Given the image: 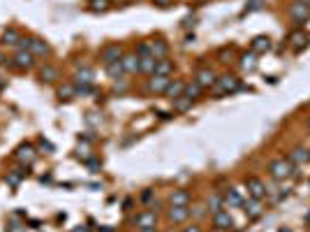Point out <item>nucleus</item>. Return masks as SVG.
I'll return each instance as SVG.
<instances>
[{
  "instance_id": "14",
  "label": "nucleus",
  "mask_w": 310,
  "mask_h": 232,
  "mask_svg": "<svg viewBox=\"0 0 310 232\" xmlns=\"http://www.w3.org/2000/svg\"><path fill=\"white\" fill-rule=\"evenodd\" d=\"M287 160L292 163V167H301V165H305V163H310V151L303 147H294L290 151V156H287Z\"/></svg>"
},
{
  "instance_id": "22",
  "label": "nucleus",
  "mask_w": 310,
  "mask_h": 232,
  "mask_svg": "<svg viewBox=\"0 0 310 232\" xmlns=\"http://www.w3.org/2000/svg\"><path fill=\"white\" fill-rule=\"evenodd\" d=\"M25 177H28V167H23V165H21V167H16V170L7 172L5 181L10 183L12 188H16V186H19V183H21V179H25Z\"/></svg>"
},
{
  "instance_id": "31",
  "label": "nucleus",
  "mask_w": 310,
  "mask_h": 232,
  "mask_svg": "<svg viewBox=\"0 0 310 232\" xmlns=\"http://www.w3.org/2000/svg\"><path fill=\"white\" fill-rule=\"evenodd\" d=\"M58 98L60 100H72V98H76V88L74 84H63L58 88Z\"/></svg>"
},
{
  "instance_id": "35",
  "label": "nucleus",
  "mask_w": 310,
  "mask_h": 232,
  "mask_svg": "<svg viewBox=\"0 0 310 232\" xmlns=\"http://www.w3.org/2000/svg\"><path fill=\"white\" fill-rule=\"evenodd\" d=\"M90 12H107L109 10V0H88Z\"/></svg>"
},
{
  "instance_id": "33",
  "label": "nucleus",
  "mask_w": 310,
  "mask_h": 232,
  "mask_svg": "<svg viewBox=\"0 0 310 232\" xmlns=\"http://www.w3.org/2000/svg\"><path fill=\"white\" fill-rule=\"evenodd\" d=\"M220 209H225V204H222V193H215V195L209 197V212L215 214V212H220Z\"/></svg>"
},
{
  "instance_id": "10",
  "label": "nucleus",
  "mask_w": 310,
  "mask_h": 232,
  "mask_svg": "<svg viewBox=\"0 0 310 232\" xmlns=\"http://www.w3.org/2000/svg\"><path fill=\"white\" fill-rule=\"evenodd\" d=\"M155 225H158V214H155L153 209H146V212L135 216V227H139V230H144V227H155Z\"/></svg>"
},
{
  "instance_id": "28",
  "label": "nucleus",
  "mask_w": 310,
  "mask_h": 232,
  "mask_svg": "<svg viewBox=\"0 0 310 232\" xmlns=\"http://www.w3.org/2000/svg\"><path fill=\"white\" fill-rule=\"evenodd\" d=\"M3 42H5V44H10V47H19L21 33L16 31V28H7V31L3 33Z\"/></svg>"
},
{
  "instance_id": "7",
  "label": "nucleus",
  "mask_w": 310,
  "mask_h": 232,
  "mask_svg": "<svg viewBox=\"0 0 310 232\" xmlns=\"http://www.w3.org/2000/svg\"><path fill=\"white\" fill-rule=\"evenodd\" d=\"M12 61H14V67H19V70L35 67V56L30 54V51H23V49H16V54L12 56Z\"/></svg>"
},
{
  "instance_id": "30",
  "label": "nucleus",
  "mask_w": 310,
  "mask_h": 232,
  "mask_svg": "<svg viewBox=\"0 0 310 232\" xmlns=\"http://www.w3.org/2000/svg\"><path fill=\"white\" fill-rule=\"evenodd\" d=\"M107 67V75H109V79H120V77L125 75V70H123V63L116 61V63H109Z\"/></svg>"
},
{
  "instance_id": "41",
  "label": "nucleus",
  "mask_w": 310,
  "mask_h": 232,
  "mask_svg": "<svg viewBox=\"0 0 310 232\" xmlns=\"http://www.w3.org/2000/svg\"><path fill=\"white\" fill-rule=\"evenodd\" d=\"M72 232H90V230H88V227H86V225H76Z\"/></svg>"
},
{
  "instance_id": "3",
  "label": "nucleus",
  "mask_w": 310,
  "mask_h": 232,
  "mask_svg": "<svg viewBox=\"0 0 310 232\" xmlns=\"http://www.w3.org/2000/svg\"><path fill=\"white\" fill-rule=\"evenodd\" d=\"M14 158H16V163L19 165H23V167H30L33 163L37 160V151H35V147L33 144H19V149L14 151Z\"/></svg>"
},
{
  "instance_id": "19",
  "label": "nucleus",
  "mask_w": 310,
  "mask_h": 232,
  "mask_svg": "<svg viewBox=\"0 0 310 232\" xmlns=\"http://www.w3.org/2000/svg\"><path fill=\"white\" fill-rule=\"evenodd\" d=\"M250 51L252 54H266V51H271V37H266V35H257L255 40L250 42Z\"/></svg>"
},
{
  "instance_id": "43",
  "label": "nucleus",
  "mask_w": 310,
  "mask_h": 232,
  "mask_svg": "<svg viewBox=\"0 0 310 232\" xmlns=\"http://www.w3.org/2000/svg\"><path fill=\"white\" fill-rule=\"evenodd\" d=\"M100 230H102V232H114V230H111V227H109V225H102V227H100Z\"/></svg>"
},
{
  "instance_id": "24",
  "label": "nucleus",
  "mask_w": 310,
  "mask_h": 232,
  "mask_svg": "<svg viewBox=\"0 0 310 232\" xmlns=\"http://www.w3.org/2000/svg\"><path fill=\"white\" fill-rule=\"evenodd\" d=\"M183 88H185V81H180V79H171V81H169V86H167L165 96L169 98V100H176V98L183 96Z\"/></svg>"
},
{
  "instance_id": "18",
  "label": "nucleus",
  "mask_w": 310,
  "mask_h": 232,
  "mask_svg": "<svg viewBox=\"0 0 310 232\" xmlns=\"http://www.w3.org/2000/svg\"><path fill=\"white\" fill-rule=\"evenodd\" d=\"M120 63H123V70H125L127 75H137V72H139V56L137 54H123Z\"/></svg>"
},
{
  "instance_id": "37",
  "label": "nucleus",
  "mask_w": 310,
  "mask_h": 232,
  "mask_svg": "<svg viewBox=\"0 0 310 232\" xmlns=\"http://www.w3.org/2000/svg\"><path fill=\"white\" fill-rule=\"evenodd\" d=\"M260 3H262V0H250V7H245V12H255V10H260Z\"/></svg>"
},
{
  "instance_id": "15",
  "label": "nucleus",
  "mask_w": 310,
  "mask_h": 232,
  "mask_svg": "<svg viewBox=\"0 0 310 232\" xmlns=\"http://www.w3.org/2000/svg\"><path fill=\"white\" fill-rule=\"evenodd\" d=\"M195 81L201 86V88H211V86H215L218 77H215V72L211 70V67H201V70H197Z\"/></svg>"
},
{
  "instance_id": "34",
  "label": "nucleus",
  "mask_w": 310,
  "mask_h": 232,
  "mask_svg": "<svg viewBox=\"0 0 310 232\" xmlns=\"http://www.w3.org/2000/svg\"><path fill=\"white\" fill-rule=\"evenodd\" d=\"M171 102H174V111H188L192 107V100L190 98H185V96L176 98V100H171Z\"/></svg>"
},
{
  "instance_id": "12",
  "label": "nucleus",
  "mask_w": 310,
  "mask_h": 232,
  "mask_svg": "<svg viewBox=\"0 0 310 232\" xmlns=\"http://www.w3.org/2000/svg\"><path fill=\"white\" fill-rule=\"evenodd\" d=\"M28 51L33 56H49L51 47H49V42L42 40V37H28Z\"/></svg>"
},
{
  "instance_id": "11",
  "label": "nucleus",
  "mask_w": 310,
  "mask_h": 232,
  "mask_svg": "<svg viewBox=\"0 0 310 232\" xmlns=\"http://www.w3.org/2000/svg\"><path fill=\"white\" fill-rule=\"evenodd\" d=\"M100 58H102V63H105V65L120 61V58H123V47H120V44H107L105 49H102Z\"/></svg>"
},
{
  "instance_id": "2",
  "label": "nucleus",
  "mask_w": 310,
  "mask_h": 232,
  "mask_svg": "<svg viewBox=\"0 0 310 232\" xmlns=\"http://www.w3.org/2000/svg\"><path fill=\"white\" fill-rule=\"evenodd\" d=\"M290 16L294 24H305L310 19V0H294L290 5Z\"/></svg>"
},
{
  "instance_id": "1",
  "label": "nucleus",
  "mask_w": 310,
  "mask_h": 232,
  "mask_svg": "<svg viewBox=\"0 0 310 232\" xmlns=\"http://www.w3.org/2000/svg\"><path fill=\"white\" fill-rule=\"evenodd\" d=\"M292 172H294V167H292V163L287 160V158H273V160L269 163V174L275 179V181H285V179H290Z\"/></svg>"
},
{
  "instance_id": "38",
  "label": "nucleus",
  "mask_w": 310,
  "mask_h": 232,
  "mask_svg": "<svg viewBox=\"0 0 310 232\" xmlns=\"http://www.w3.org/2000/svg\"><path fill=\"white\" fill-rule=\"evenodd\" d=\"M220 58H222V63H227V58H231V49H222L220 51Z\"/></svg>"
},
{
  "instance_id": "25",
  "label": "nucleus",
  "mask_w": 310,
  "mask_h": 232,
  "mask_svg": "<svg viewBox=\"0 0 310 232\" xmlns=\"http://www.w3.org/2000/svg\"><path fill=\"white\" fill-rule=\"evenodd\" d=\"M153 75H162V77L174 75V61H167V58H158Z\"/></svg>"
},
{
  "instance_id": "23",
  "label": "nucleus",
  "mask_w": 310,
  "mask_h": 232,
  "mask_svg": "<svg viewBox=\"0 0 310 232\" xmlns=\"http://www.w3.org/2000/svg\"><path fill=\"white\" fill-rule=\"evenodd\" d=\"M150 54H153V58H167V54H169V44H167L165 40H150Z\"/></svg>"
},
{
  "instance_id": "6",
  "label": "nucleus",
  "mask_w": 310,
  "mask_h": 232,
  "mask_svg": "<svg viewBox=\"0 0 310 232\" xmlns=\"http://www.w3.org/2000/svg\"><path fill=\"white\" fill-rule=\"evenodd\" d=\"M243 202H245V197L241 195L239 188H229V191L222 193V204H225V209H239V207H243Z\"/></svg>"
},
{
  "instance_id": "42",
  "label": "nucleus",
  "mask_w": 310,
  "mask_h": 232,
  "mask_svg": "<svg viewBox=\"0 0 310 232\" xmlns=\"http://www.w3.org/2000/svg\"><path fill=\"white\" fill-rule=\"evenodd\" d=\"M139 232H158V227H144V230H139Z\"/></svg>"
},
{
  "instance_id": "32",
  "label": "nucleus",
  "mask_w": 310,
  "mask_h": 232,
  "mask_svg": "<svg viewBox=\"0 0 310 232\" xmlns=\"http://www.w3.org/2000/svg\"><path fill=\"white\" fill-rule=\"evenodd\" d=\"M40 79L46 81V84H51V81L58 79V70H56V67H51V65H44L40 70Z\"/></svg>"
},
{
  "instance_id": "46",
  "label": "nucleus",
  "mask_w": 310,
  "mask_h": 232,
  "mask_svg": "<svg viewBox=\"0 0 310 232\" xmlns=\"http://www.w3.org/2000/svg\"><path fill=\"white\" fill-rule=\"evenodd\" d=\"M195 3H204V0H195Z\"/></svg>"
},
{
  "instance_id": "39",
  "label": "nucleus",
  "mask_w": 310,
  "mask_h": 232,
  "mask_svg": "<svg viewBox=\"0 0 310 232\" xmlns=\"http://www.w3.org/2000/svg\"><path fill=\"white\" fill-rule=\"evenodd\" d=\"M153 3H155L158 7H169L171 3H174V0H153Z\"/></svg>"
},
{
  "instance_id": "36",
  "label": "nucleus",
  "mask_w": 310,
  "mask_h": 232,
  "mask_svg": "<svg viewBox=\"0 0 310 232\" xmlns=\"http://www.w3.org/2000/svg\"><path fill=\"white\" fill-rule=\"evenodd\" d=\"M139 58H144V56H153L150 54V44L148 42H139V47H137V51H135Z\"/></svg>"
},
{
  "instance_id": "16",
  "label": "nucleus",
  "mask_w": 310,
  "mask_h": 232,
  "mask_svg": "<svg viewBox=\"0 0 310 232\" xmlns=\"http://www.w3.org/2000/svg\"><path fill=\"white\" fill-rule=\"evenodd\" d=\"M169 204H176V207H188L190 204V193L185 188H176V191L169 193Z\"/></svg>"
},
{
  "instance_id": "26",
  "label": "nucleus",
  "mask_w": 310,
  "mask_h": 232,
  "mask_svg": "<svg viewBox=\"0 0 310 232\" xmlns=\"http://www.w3.org/2000/svg\"><path fill=\"white\" fill-rule=\"evenodd\" d=\"M239 65H241V70H248V72H252L257 67V54H248V51H245V54H241V58H239Z\"/></svg>"
},
{
  "instance_id": "4",
  "label": "nucleus",
  "mask_w": 310,
  "mask_h": 232,
  "mask_svg": "<svg viewBox=\"0 0 310 232\" xmlns=\"http://www.w3.org/2000/svg\"><path fill=\"white\" fill-rule=\"evenodd\" d=\"M215 88H218V93H222V96H227V93H236L241 88V79L236 75H222V77H218V81H215Z\"/></svg>"
},
{
  "instance_id": "13",
  "label": "nucleus",
  "mask_w": 310,
  "mask_h": 232,
  "mask_svg": "<svg viewBox=\"0 0 310 232\" xmlns=\"http://www.w3.org/2000/svg\"><path fill=\"white\" fill-rule=\"evenodd\" d=\"M190 218V207H176V204H169L167 209V221L169 223H185Z\"/></svg>"
},
{
  "instance_id": "45",
  "label": "nucleus",
  "mask_w": 310,
  "mask_h": 232,
  "mask_svg": "<svg viewBox=\"0 0 310 232\" xmlns=\"http://www.w3.org/2000/svg\"><path fill=\"white\" fill-rule=\"evenodd\" d=\"M308 130H310V119H308Z\"/></svg>"
},
{
  "instance_id": "27",
  "label": "nucleus",
  "mask_w": 310,
  "mask_h": 232,
  "mask_svg": "<svg viewBox=\"0 0 310 232\" xmlns=\"http://www.w3.org/2000/svg\"><path fill=\"white\" fill-rule=\"evenodd\" d=\"M155 63H158V58H153V56H144V58H139V72H144V75H153L155 72Z\"/></svg>"
},
{
  "instance_id": "8",
  "label": "nucleus",
  "mask_w": 310,
  "mask_h": 232,
  "mask_svg": "<svg viewBox=\"0 0 310 232\" xmlns=\"http://www.w3.org/2000/svg\"><path fill=\"white\" fill-rule=\"evenodd\" d=\"M234 225V218L227 209H220V212L213 214V227L215 230H222V232H229V227Z\"/></svg>"
},
{
  "instance_id": "9",
  "label": "nucleus",
  "mask_w": 310,
  "mask_h": 232,
  "mask_svg": "<svg viewBox=\"0 0 310 232\" xmlns=\"http://www.w3.org/2000/svg\"><path fill=\"white\" fill-rule=\"evenodd\" d=\"M169 77H162V75H150V79L146 81V91L148 93H165L167 86H169Z\"/></svg>"
},
{
  "instance_id": "40",
  "label": "nucleus",
  "mask_w": 310,
  "mask_h": 232,
  "mask_svg": "<svg viewBox=\"0 0 310 232\" xmlns=\"http://www.w3.org/2000/svg\"><path fill=\"white\" fill-rule=\"evenodd\" d=\"M180 232H201V227L199 225H190V227H183Z\"/></svg>"
},
{
  "instance_id": "5",
  "label": "nucleus",
  "mask_w": 310,
  "mask_h": 232,
  "mask_svg": "<svg viewBox=\"0 0 310 232\" xmlns=\"http://www.w3.org/2000/svg\"><path fill=\"white\" fill-rule=\"evenodd\" d=\"M245 191H248V197H252V200H264L266 197V186H264V181L262 179H257V177H248L245 179Z\"/></svg>"
},
{
  "instance_id": "20",
  "label": "nucleus",
  "mask_w": 310,
  "mask_h": 232,
  "mask_svg": "<svg viewBox=\"0 0 310 232\" xmlns=\"http://www.w3.org/2000/svg\"><path fill=\"white\" fill-rule=\"evenodd\" d=\"M305 44H308V35H305L301 28H296V31L290 33V47H292L294 51H301Z\"/></svg>"
},
{
  "instance_id": "44",
  "label": "nucleus",
  "mask_w": 310,
  "mask_h": 232,
  "mask_svg": "<svg viewBox=\"0 0 310 232\" xmlns=\"http://www.w3.org/2000/svg\"><path fill=\"white\" fill-rule=\"evenodd\" d=\"M3 63H5V56H3V51H0V65H3Z\"/></svg>"
},
{
  "instance_id": "17",
  "label": "nucleus",
  "mask_w": 310,
  "mask_h": 232,
  "mask_svg": "<svg viewBox=\"0 0 310 232\" xmlns=\"http://www.w3.org/2000/svg\"><path fill=\"white\" fill-rule=\"evenodd\" d=\"M243 212H245V216L250 218V221H255V218H260L262 216V200H245L243 202Z\"/></svg>"
},
{
  "instance_id": "29",
  "label": "nucleus",
  "mask_w": 310,
  "mask_h": 232,
  "mask_svg": "<svg viewBox=\"0 0 310 232\" xmlns=\"http://www.w3.org/2000/svg\"><path fill=\"white\" fill-rule=\"evenodd\" d=\"M201 91H204V88H201V86L197 84L195 79H192V84H185V88H183V96H185V98H190V100L195 102L197 98H199V93H201Z\"/></svg>"
},
{
  "instance_id": "21",
  "label": "nucleus",
  "mask_w": 310,
  "mask_h": 232,
  "mask_svg": "<svg viewBox=\"0 0 310 232\" xmlns=\"http://www.w3.org/2000/svg\"><path fill=\"white\" fill-rule=\"evenodd\" d=\"M95 81V72H93V67H76L74 72V84H93Z\"/></svg>"
}]
</instances>
